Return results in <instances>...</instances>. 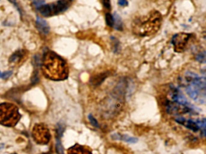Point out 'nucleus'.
<instances>
[{
  "instance_id": "obj_6",
  "label": "nucleus",
  "mask_w": 206,
  "mask_h": 154,
  "mask_svg": "<svg viewBox=\"0 0 206 154\" xmlns=\"http://www.w3.org/2000/svg\"><path fill=\"white\" fill-rule=\"evenodd\" d=\"M189 107L179 104L174 101H168L166 104V111L172 115H180L190 111Z\"/></svg>"
},
{
  "instance_id": "obj_33",
  "label": "nucleus",
  "mask_w": 206,
  "mask_h": 154,
  "mask_svg": "<svg viewBox=\"0 0 206 154\" xmlns=\"http://www.w3.org/2000/svg\"><path fill=\"white\" fill-rule=\"evenodd\" d=\"M12 154H17V153H12Z\"/></svg>"
},
{
  "instance_id": "obj_4",
  "label": "nucleus",
  "mask_w": 206,
  "mask_h": 154,
  "mask_svg": "<svg viewBox=\"0 0 206 154\" xmlns=\"http://www.w3.org/2000/svg\"><path fill=\"white\" fill-rule=\"evenodd\" d=\"M32 136L35 141L41 145L47 144L51 139V134L48 127L43 123L36 124L33 128Z\"/></svg>"
},
{
  "instance_id": "obj_18",
  "label": "nucleus",
  "mask_w": 206,
  "mask_h": 154,
  "mask_svg": "<svg viewBox=\"0 0 206 154\" xmlns=\"http://www.w3.org/2000/svg\"><path fill=\"white\" fill-rule=\"evenodd\" d=\"M65 131V126L63 124H62L60 123H58L56 126V135L57 137L60 138L62 137V135L63 134V132Z\"/></svg>"
},
{
  "instance_id": "obj_2",
  "label": "nucleus",
  "mask_w": 206,
  "mask_h": 154,
  "mask_svg": "<svg viewBox=\"0 0 206 154\" xmlns=\"http://www.w3.org/2000/svg\"><path fill=\"white\" fill-rule=\"evenodd\" d=\"M160 23V14L157 12H152L135 20L132 25L133 32L135 35L140 36H148L157 32Z\"/></svg>"
},
{
  "instance_id": "obj_21",
  "label": "nucleus",
  "mask_w": 206,
  "mask_h": 154,
  "mask_svg": "<svg viewBox=\"0 0 206 154\" xmlns=\"http://www.w3.org/2000/svg\"><path fill=\"white\" fill-rule=\"evenodd\" d=\"M196 60L201 63H206V52H202L199 53L196 56Z\"/></svg>"
},
{
  "instance_id": "obj_7",
  "label": "nucleus",
  "mask_w": 206,
  "mask_h": 154,
  "mask_svg": "<svg viewBox=\"0 0 206 154\" xmlns=\"http://www.w3.org/2000/svg\"><path fill=\"white\" fill-rule=\"evenodd\" d=\"M170 95L172 101L175 102H177L179 104L186 105L190 107L189 102L187 101V99L181 93V92L174 87H171Z\"/></svg>"
},
{
  "instance_id": "obj_13",
  "label": "nucleus",
  "mask_w": 206,
  "mask_h": 154,
  "mask_svg": "<svg viewBox=\"0 0 206 154\" xmlns=\"http://www.w3.org/2000/svg\"><path fill=\"white\" fill-rule=\"evenodd\" d=\"M38 10L43 17H49L52 16L50 5H43L38 8Z\"/></svg>"
},
{
  "instance_id": "obj_29",
  "label": "nucleus",
  "mask_w": 206,
  "mask_h": 154,
  "mask_svg": "<svg viewBox=\"0 0 206 154\" xmlns=\"http://www.w3.org/2000/svg\"><path fill=\"white\" fill-rule=\"evenodd\" d=\"M103 5H104V6L106 9H110V0H103Z\"/></svg>"
},
{
  "instance_id": "obj_16",
  "label": "nucleus",
  "mask_w": 206,
  "mask_h": 154,
  "mask_svg": "<svg viewBox=\"0 0 206 154\" xmlns=\"http://www.w3.org/2000/svg\"><path fill=\"white\" fill-rule=\"evenodd\" d=\"M23 57V54L20 51L17 52L12 54L9 59L10 63H15L18 62Z\"/></svg>"
},
{
  "instance_id": "obj_22",
  "label": "nucleus",
  "mask_w": 206,
  "mask_h": 154,
  "mask_svg": "<svg viewBox=\"0 0 206 154\" xmlns=\"http://www.w3.org/2000/svg\"><path fill=\"white\" fill-rule=\"evenodd\" d=\"M88 119L91 122V123L95 128H100L99 126V123L97 122V120L95 119V118L92 115V114H89L88 116Z\"/></svg>"
},
{
  "instance_id": "obj_19",
  "label": "nucleus",
  "mask_w": 206,
  "mask_h": 154,
  "mask_svg": "<svg viewBox=\"0 0 206 154\" xmlns=\"http://www.w3.org/2000/svg\"><path fill=\"white\" fill-rule=\"evenodd\" d=\"M106 21L107 26L110 27H113L114 26V18L113 15L112 14L107 13L106 15Z\"/></svg>"
},
{
  "instance_id": "obj_9",
  "label": "nucleus",
  "mask_w": 206,
  "mask_h": 154,
  "mask_svg": "<svg viewBox=\"0 0 206 154\" xmlns=\"http://www.w3.org/2000/svg\"><path fill=\"white\" fill-rule=\"evenodd\" d=\"M67 154H92V153L88 147L75 144L68 149Z\"/></svg>"
},
{
  "instance_id": "obj_26",
  "label": "nucleus",
  "mask_w": 206,
  "mask_h": 154,
  "mask_svg": "<svg viewBox=\"0 0 206 154\" xmlns=\"http://www.w3.org/2000/svg\"><path fill=\"white\" fill-rule=\"evenodd\" d=\"M34 65L36 66H39L41 65V61H40V58L38 56H35L34 57Z\"/></svg>"
},
{
  "instance_id": "obj_17",
  "label": "nucleus",
  "mask_w": 206,
  "mask_h": 154,
  "mask_svg": "<svg viewBox=\"0 0 206 154\" xmlns=\"http://www.w3.org/2000/svg\"><path fill=\"white\" fill-rule=\"evenodd\" d=\"M120 140H123L125 142L130 143H135L137 141V138L134 137H129L127 135H121L120 136Z\"/></svg>"
},
{
  "instance_id": "obj_3",
  "label": "nucleus",
  "mask_w": 206,
  "mask_h": 154,
  "mask_svg": "<svg viewBox=\"0 0 206 154\" xmlns=\"http://www.w3.org/2000/svg\"><path fill=\"white\" fill-rule=\"evenodd\" d=\"M21 116L17 105L11 103L0 104V124L8 127L15 126Z\"/></svg>"
},
{
  "instance_id": "obj_8",
  "label": "nucleus",
  "mask_w": 206,
  "mask_h": 154,
  "mask_svg": "<svg viewBox=\"0 0 206 154\" xmlns=\"http://www.w3.org/2000/svg\"><path fill=\"white\" fill-rule=\"evenodd\" d=\"M50 5L52 16L63 12L68 8V3L65 0H59L56 3L51 4Z\"/></svg>"
},
{
  "instance_id": "obj_23",
  "label": "nucleus",
  "mask_w": 206,
  "mask_h": 154,
  "mask_svg": "<svg viewBox=\"0 0 206 154\" xmlns=\"http://www.w3.org/2000/svg\"><path fill=\"white\" fill-rule=\"evenodd\" d=\"M198 125L203 128V132L206 135V119H202L200 122H199Z\"/></svg>"
},
{
  "instance_id": "obj_27",
  "label": "nucleus",
  "mask_w": 206,
  "mask_h": 154,
  "mask_svg": "<svg viewBox=\"0 0 206 154\" xmlns=\"http://www.w3.org/2000/svg\"><path fill=\"white\" fill-rule=\"evenodd\" d=\"M44 3V1H42V0H36L34 2V5L38 9L39 8H40L42 5H43Z\"/></svg>"
},
{
  "instance_id": "obj_20",
  "label": "nucleus",
  "mask_w": 206,
  "mask_h": 154,
  "mask_svg": "<svg viewBox=\"0 0 206 154\" xmlns=\"http://www.w3.org/2000/svg\"><path fill=\"white\" fill-rule=\"evenodd\" d=\"M112 41L113 43V50L114 53H116L119 52V50H120V44L118 42V41L115 38H112Z\"/></svg>"
},
{
  "instance_id": "obj_1",
  "label": "nucleus",
  "mask_w": 206,
  "mask_h": 154,
  "mask_svg": "<svg viewBox=\"0 0 206 154\" xmlns=\"http://www.w3.org/2000/svg\"><path fill=\"white\" fill-rule=\"evenodd\" d=\"M41 66L45 77L51 80L62 81L68 77L69 69L67 63L54 52L48 51L45 53Z\"/></svg>"
},
{
  "instance_id": "obj_11",
  "label": "nucleus",
  "mask_w": 206,
  "mask_h": 154,
  "mask_svg": "<svg viewBox=\"0 0 206 154\" xmlns=\"http://www.w3.org/2000/svg\"><path fill=\"white\" fill-rule=\"evenodd\" d=\"M36 24L38 30L41 34L47 35L49 33L50 28L45 20H43L42 18L39 17H37Z\"/></svg>"
},
{
  "instance_id": "obj_32",
  "label": "nucleus",
  "mask_w": 206,
  "mask_h": 154,
  "mask_svg": "<svg viewBox=\"0 0 206 154\" xmlns=\"http://www.w3.org/2000/svg\"><path fill=\"white\" fill-rule=\"evenodd\" d=\"M41 154H51L50 152H47V153H41Z\"/></svg>"
},
{
  "instance_id": "obj_14",
  "label": "nucleus",
  "mask_w": 206,
  "mask_h": 154,
  "mask_svg": "<svg viewBox=\"0 0 206 154\" xmlns=\"http://www.w3.org/2000/svg\"><path fill=\"white\" fill-rule=\"evenodd\" d=\"M113 18H114V26H113V27H115V29L116 30H119V31L122 30L123 24H122V21L121 17L119 16L118 14H114Z\"/></svg>"
},
{
  "instance_id": "obj_24",
  "label": "nucleus",
  "mask_w": 206,
  "mask_h": 154,
  "mask_svg": "<svg viewBox=\"0 0 206 154\" xmlns=\"http://www.w3.org/2000/svg\"><path fill=\"white\" fill-rule=\"evenodd\" d=\"M32 83L33 84H35V83H37L38 81H39V77H38V71H36L34 72L33 74V75L32 78Z\"/></svg>"
},
{
  "instance_id": "obj_31",
  "label": "nucleus",
  "mask_w": 206,
  "mask_h": 154,
  "mask_svg": "<svg viewBox=\"0 0 206 154\" xmlns=\"http://www.w3.org/2000/svg\"><path fill=\"white\" fill-rule=\"evenodd\" d=\"M2 74H2L1 72H0V78H2Z\"/></svg>"
},
{
  "instance_id": "obj_15",
  "label": "nucleus",
  "mask_w": 206,
  "mask_h": 154,
  "mask_svg": "<svg viewBox=\"0 0 206 154\" xmlns=\"http://www.w3.org/2000/svg\"><path fill=\"white\" fill-rule=\"evenodd\" d=\"M56 149L57 154H65L63 147L60 138L56 137Z\"/></svg>"
},
{
  "instance_id": "obj_30",
  "label": "nucleus",
  "mask_w": 206,
  "mask_h": 154,
  "mask_svg": "<svg viewBox=\"0 0 206 154\" xmlns=\"http://www.w3.org/2000/svg\"><path fill=\"white\" fill-rule=\"evenodd\" d=\"M5 146V144H0V150H2Z\"/></svg>"
},
{
  "instance_id": "obj_10",
  "label": "nucleus",
  "mask_w": 206,
  "mask_h": 154,
  "mask_svg": "<svg viewBox=\"0 0 206 154\" xmlns=\"http://www.w3.org/2000/svg\"><path fill=\"white\" fill-rule=\"evenodd\" d=\"M176 122L181 125L182 126L186 127V128H188L194 132H196L199 130V126L198 123H195V122L191 120H188L182 117H178L176 119Z\"/></svg>"
},
{
  "instance_id": "obj_5",
  "label": "nucleus",
  "mask_w": 206,
  "mask_h": 154,
  "mask_svg": "<svg viewBox=\"0 0 206 154\" xmlns=\"http://www.w3.org/2000/svg\"><path fill=\"white\" fill-rule=\"evenodd\" d=\"M190 35L187 33H179L174 36L172 43L177 52H181L185 48Z\"/></svg>"
},
{
  "instance_id": "obj_28",
  "label": "nucleus",
  "mask_w": 206,
  "mask_h": 154,
  "mask_svg": "<svg viewBox=\"0 0 206 154\" xmlns=\"http://www.w3.org/2000/svg\"><path fill=\"white\" fill-rule=\"evenodd\" d=\"M118 5L121 6H127L128 5V3L127 0H118Z\"/></svg>"
},
{
  "instance_id": "obj_25",
  "label": "nucleus",
  "mask_w": 206,
  "mask_h": 154,
  "mask_svg": "<svg viewBox=\"0 0 206 154\" xmlns=\"http://www.w3.org/2000/svg\"><path fill=\"white\" fill-rule=\"evenodd\" d=\"M12 74H13V72H12V71H6V72H4V73H3V74H2V78L3 79H5V80H6V79H8V78H9V77H11L12 75Z\"/></svg>"
},
{
  "instance_id": "obj_12",
  "label": "nucleus",
  "mask_w": 206,
  "mask_h": 154,
  "mask_svg": "<svg viewBox=\"0 0 206 154\" xmlns=\"http://www.w3.org/2000/svg\"><path fill=\"white\" fill-rule=\"evenodd\" d=\"M108 75L109 74H107V72H101L99 74H97L94 77H92L91 83L95 86H99L106 80Z\"/></svg>"
}]
</instances>
